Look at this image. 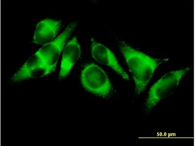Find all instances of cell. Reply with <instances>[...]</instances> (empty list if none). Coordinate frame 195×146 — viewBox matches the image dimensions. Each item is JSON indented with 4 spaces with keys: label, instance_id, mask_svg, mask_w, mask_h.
I'll return each mask as SVG.
<instances>
[{
    "label": "cell",
    "instance_id": "obj_4",
    "mask_svg": "<svg viewBox=\"0 0 195 146\" xmlns=\"http://www.w3.org/2000/svg\"><path fill=\"white\" fill-rule=\"evenodd\" d=\"M92 56L99 63L110 67L124 79L129 80L128 74L118 63L113 53L107 47L93 38L91 39Z\"/></svg>",
    "mask_w": 195,
    "mask_h": 146
},
{
    "label": "cell",
    "instance_id": "obj_1",
    "mask_svg": "<svg viewBox=\"0 0 195 146\" xmlns=\"http://www.w3.org/2000/svg\"><path fill=\"white\" fill-rule=\"evenodd\" d=\"M120 48L134 80L135 91L140 94L145 90L156 69L168 59L152 58L124 42H121Z\"/></svg>",
    "mask_w": 195,
    "mask_h": 146
},
{
    "label": "cell",
    "instance_id": "obj_6",
    "mask_svg": "<svg viewBox=\"0 0 195 146\" xmlns=\"http://www.w3.org/2000/svg\"><path fill=\"white\" fill-rule=\"evenodd\" d=\"M81 54L80 46L76 37L68 42L63 50L59 75V78L68 75L73 66L79 58Z\"/></svg>",
    "mask_w": 195,
    "mask_h": 146
},
{
    "label": "cell",
    "instance_id": "obj_2",
    "mask_svg": "<svg viewBox=\"0 0 195 146\" xmlns=\"http://www.w3.org/2000/svg\"><path fill=\"white\" fill-rule=\"evenodd\" d=\"M190 70L186 68L167 73L150 88L146 106L147 108H153L162 99L172 94L177 87L183 77Z\"/></svg>",
    "mask_w": 195,
    "mask_h": 146
},
{
    "label": "cell",
    "instance_id": "obj_5",
    "mask_svg": "<svg viewBox=\"0 0 195 146\" xmlns=\"http://www.w3.org/2000/svg\"><path fill=\"white\" fill-rule=\"evenodd\" d=\"M61 25L60 21L47 19L41 21L36 26L33 42L44 45L51 42L56 36Z\"/></svg>",
    "mask_w": 195,
    "mask_h": 146
},
{
    "label": "cell",
    "instance_id": "obj_3",
    "mask_svg": "<svg viewBox=\"0 0 195 146\" xmlns=\"http://www.w3.org/2000/svg\"><path fill=\"white\" fill-rule=\"evenodd\" d=\"M81 82L84 88L92 93L105 97L109 93L112 86L104 71L94 63L86 65L81 72Z\"/></svg>",
    "mask_w": 195,
    "mask_h": 146
}]
</instances>
